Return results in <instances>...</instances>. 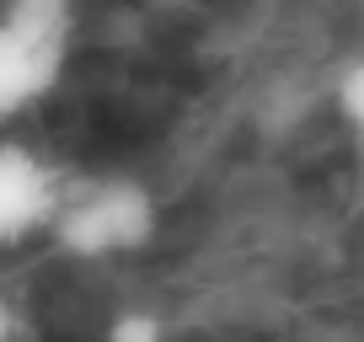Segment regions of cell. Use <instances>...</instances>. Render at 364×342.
I'll return each mask as SVG.
<instances>
[{"label": "cell", "mask_w": 364, "mask_h": 342, "mask_svg": "<svg viewBox=\"0 0 364 342\" xmlns=\"http://www.w3.org/2000/svg\"><path fill=\"white\" fill-rule=\"evenodd\" d=\"M75 16L59 0H16L0 16V118L43 102L65 75Z\"/></svg>", "instance_id": "6da1fadb"}, {"label": "cell", "mask_w": 364, "mask_h": 342, "mask_svg": "<svg viewBox=\"0 0 364 342\" xmlns=\"http://www.w3.org/2000/svg\"><path fill=\"white\" fill-rule=\"evenodd\" d=\"M54 241L70 257H113V251H139L156 236V198L145 182L134 177H118V182H97L91 193L59 204L54 214Z\"/></svg>", "instance_id": "7a4b0ae2"}, {"label": "cell", "mask_w": 364, "mask_h": 342, "mask_svg": "<svg viewBox=\"0 0 364 342\" xmlns=\"http://www.w3.org/2000/svg\"><path fill=\"white\" fill-rule=\"evenodd\" d=\"M59 182L54 171L33 155L27 145H0V246L38 236L59 214Z\"/></svg>", "instance_id": "3957f363"}, {"label": "cell", "mask_w": 364, "mask_h": 342, "mask_svg": "<svg viewBox=\"0 0 364 342\" xmlns=\"http://www.w3.org/2000/svg\"><path fill=\"white\" fill-rule=\"evenodd\" d=\"M102 342H166V326H161L156 310H118L107 321Z\"/></svg>", "instance_id": "277c9868"}, {"label": "cell", "mask_w": 364, "mask_h": 342, "mask_svg": "<svg viewBox=\"0 0 364 342\" xmlns=\"http://www.w3.org/2000/svg\"><path fill=\"white\" fill-rule=\"evenodd\" d=\"M332 96H338V113L364 134V59H353V65L338 75V92Z\"/></svg>", "instance_id": "5b68a950"}, {"label": "cell", "mask_w": 364, "mask_h": 342, "mask_svg": "<svg viewBox=\"0 0 364 342\" xmlns=\"http://www.w3.org/2000/svg\"><path fill=\"white\" fill-rule=\"evenodd\" d=\"M16 337V310H11V299L0 294V342H11Z\"/></svg>", "instance_id": "8992f818"}]
</instances>
